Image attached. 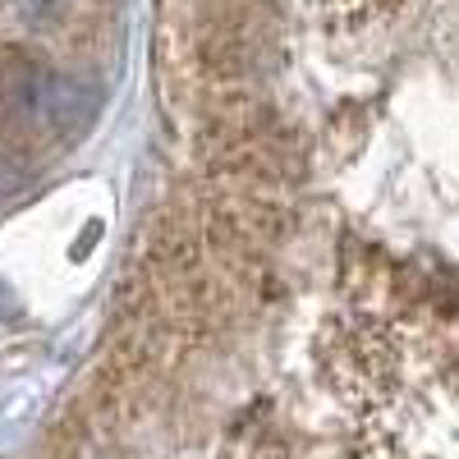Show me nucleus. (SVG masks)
<instances>
[{
  "instance_id": "f257e3e1",
  "label": "nucleus",
  "mask_w": 459,
  "mask_h": 459,
  "mask_svg": "<svg viewBox=\"0 0 459 459\" xmlns=\"http://www.w3.org/2000/svg\"><path fill=\"white\" fill-rule=\"evenodd\" d=\"M97 106H101V97L92 83L47 69L42 88H37V106H32V129L37 134H79L97 115Z\"/></svg>"
},
{
  "instance_id": "f03ea898",
  "label": "nucleus",
  "mask_w": 459,
  "mask_h": 459,
  "mask_svg": "<svg viewBox=\"0 0 459 459\" xmlns=\"http://www.w3.org/2000/svg\"><path fill=\"white\" fill-rule=\"evenodd\" d=\"M23 179H28V170H23L19 161H10V157H0V198H10V194H19V188H23Z\"/></svg>"
}]
</instances>
